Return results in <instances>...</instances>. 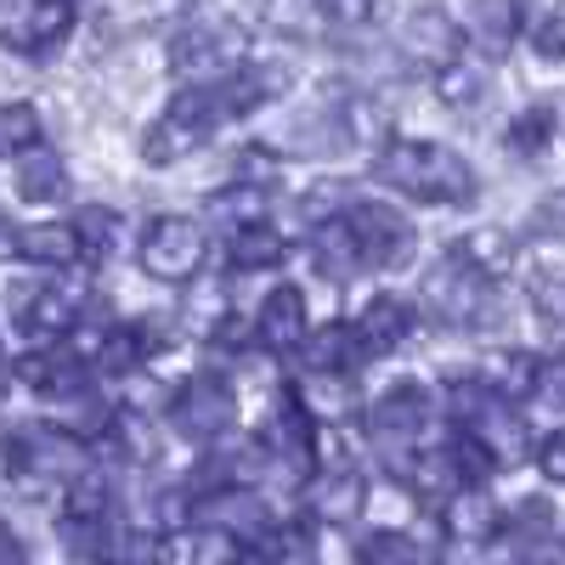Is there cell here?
<instances>
[{"instance_id":"cell-8","label":"cell","mask_w":565,"mask_h":565,"mask_svg":"<svg viewBox=\"0 0 565 565\" xmlns=\"http://www.w3.org/2000/svg\"><path fill=\"white\" fill-rule=\"evenodd\" d=\"M260 458H266V469H271V481H282V487H306L317 469H311V458H317V424L295 407V402H282L271 418H266V430H260Z\"/></svg>"},{"instance_id":"cell-13","label":"cell","mask_w":565,"mask_h":565,"mask_svg":"<svg viewBox=\"0 0 565 565\" xmlns=\"http://www.w3.org/2000/svg\"><path fill=\"white\" fill-rule=\"evenodd\" d=\"M356 340H362V351L367 356H391V351H402L413 334H418V306L407 300V295H373L362 311H356Z\"/></svg>"},{"instance_id":"cell-37","label":"cell","mask_w":565,"mask_h":565,"mask_svg":"<svg viewBox=\"0 0 565 565\" xmlns=\"http://www.w3.org/2000/svg\"><path fill=\"white\" fill-rule=\"evenodd\" d=\"M526 226H532V238L565 244V186H559V193H548V199H537V204H532Z\"/></svg>"},{"instance_id":"cell-40","label":"cell","mask_w":565,"mask_h":565,"mask_svg":"<svg viewBox=\"0 0 565 565\" xmlns=\"http://www.w3.org/2000/svg\"><path fill=\"white\" fill-rule=\"evenodd\" d=\"M317 18L334 29H362L373 18V0H317Z\"/></svg>"},{"instance_id":"cell-22","label":"cell","mask_w":565,"mask_h":565,"mask_svg":"<svg viewBox=\"0 0 565 565\" xmlns=\"http://www.w3.org/2000/svg\"><path fill=\"white\" fill-rule=\"evenodd\" d=\"M18 199H29V204H57V199H68V159L57 153V148H29L23 159H18Z\"/></svg>"},{"instance_id":"cell-2","label":"cell","mask_w":565,"mask_h":565,"mask_svg":"<svg viewBox=\"0 0 565 565\" xmlns=\"http://www.w3.org/2000/svg\"><path fill=\"white\" fill-rule=\"evenodd\" d=\"M430 418H436V396L418 380H402L367 407V441L380 458H391V469H407L418 458V441L430 436Z\"/></svg>"},{"instance_id":"cell-19","label":"cell","mask_w":565,"mask_h":565,"mask_svg":"<svg viewBox=\"0 0 565 565\" xmlns=\"http://www.w3.org/2000/svg\"><path fill=\"white\" fill-rule=\"evenodd\" d=\"M311 266H317L322 282H351L356 271H367V266H362V249H356V238H351V226H345V215L311 226Z\"/></svg>"},{"instance_id":"cell-31","label":"cell","mask_w":565,"mask_h":565,"mask_svg":"<svg viewBox=\"0 0 565 565\" xmlns=\"http://www.w3.org/2000/svg\"><path fill=\"white\" fill-rule=\"evenodd\" d=\"M356 565H430V554H424L407 532H373V537H362Z\"/></svg>"},{"instance_id":"cell-34","label":"cell","mask_w":565,"mask_h":565,"mask_svg":"<svg viewBox=\"0 0 565 565\" xmlns=\"http://www.w3.org/2000/svg\"><path fill=\"white\" fill-rule=\"evenodd\" d=\"M503 532H509V537H521V543H526V537H532V543H537V537H548V532H554V503L526 498V503L503 509Z\"/></svg>"},{"instance_id":"cell-14","label":"cell","mask_w":565,"mask_h":565,"mask_svg":"<svg viewBox=\"0 0 565 565\" xmlns=\"http://www.w3.org/2000/svg\"><path fill=\"white\" fill-rule=\"evenodd\" d=\"M362 362H367V351H362L351 322H311V334L300 345V373H340V380H356Z\"/></svg>"},{"instance_id":"cell-25","label":"cell","mask_w":565,"mask_h":565,"mask_svg":"<svg viewBox=\"0 0 565 565\" xmlns=\"http://www.w3.org/2000/svg\"><path fill=\"white\" fill-rule=\"evenodd\" d=\"M554 136H559V108L554 103H532L509 119L503 141H509V153H521V159H543L554 148Z\"/></svg>"},{"instance_id":"cell-23","label":"cell","mask_w":565,"mask_h":565,"mask_svg":"<svg viewBox=\"0 0 565 565\" xmlns=\"http://www.w3.org/2000/svg\"><path fill=\"white\" fill-rule=\"evenodd\" d=\"M114 424H119V407H108V402H103L97 391H90V385L57 402V430H63V436H74L79 447H85V441L97 447V441L114 430Z\"/></svg>"},{"instance_id":"cell-36","label":"cell","mask_w":565,"mask_h":565,"mask_svg":"<svg viewBox=\"0 0 565 565\" xmlns=\"http://www.w3.org/2000/svg\"><path fill=\"white\" fill-rule=\"evenodd\" d=\"M532 52L559 63L565 57V0H548V12L532 23Z\"/></svg>"},{"instance_id":"cell-43","label":"cell","mask_w":565,"mask_h":565,"mask_svg":"<svg viewBox=\"0 0 565 565\" xmlns=\"http://www.w3.org/2000/svg\"><path fill=\"white\" fill-rule=\"evenodd\" d=\"M0 565H29V559H23V543L12 537L7 521H0Z\"/></svg>"},{"instance_id":"cell-38","label":"cell","mask_w":565,"mask_h":565,"mask_svg":"<svg viewBox=\"0 0 565 565\" xmlns=\"http://www.w3.org/2000/svg\"><path fill=\"white\" fill-rule=\"evenodd\" d=\"M277 153H266V148H244L238 153V175H232V181H244V186H260V193H266V186L277 181Z\"/></svg>"},{"instance_id":"cell-11","label":"cell","mask_w":565,"mask_h":565,"mask_svg":"<svg viewBox=\"0 0 565 565\" xmlns=\"http://www.w3.org/2000/svg\"><path fill=\"white\" fill-rule=\"evenodd\" d=\"M306 334H311V300H306V289H300V282H271L266 300L255 306V340L282 356V351H300Z\"/></svg>"},{"instance_id":"cell-29","label":"cell","mask_w":565,"mask_h":565,"mask_svg":"<svg viewBox=\"0 0 565 565\" xmlns=\"http://www.w3.org/2000/svg\"><path fill=\"white\" fill-rule=\"evenodd\" d=\"M45 119L34 103H0V159H23L29 148H40Z\"/></svg>"},{"instance_id":"cell-24","label":"cell","mask_w":565,"mask_h":565,"mask_svg":"<svg viewBox=\"0 0 565 565\" xmlns=\"http://www.w3.org/2000/svg\"><path fill=\"white\" fill-rule=\"evenodd\" d=\"M148 340H141V328L136 322H119V328H103V340L97 351H90V367L108 373V380H136L141 367H148Z\"/></svg>"},{"instance_id":"cell-5","label":"cell","mask_w":565,"mask_h":565,"mask_svg":"<svg viewBox=\"0 0 565 565\" xmlns=\"http://www.w3.org/2000/svg\"><path fill=\"white\" fill-rule=\"evenodd\" d=\"M136 260L153 282H193L210 260V232L193 215H153L136 238Z\"/></svg>"},{"instance_id":"cell-32","label":"cell","mask_w":565,"mask_h":565,"mask_svg":"<svg viewBox=\"0 0 565 565\" xmlns=\"http://www.w3.org/2000/svg\"><path fill=\"white\" fill-rule=\"evenodd\" d=\"M57 543H63V554H68V565H108L103 554H108V537H103V526L97 521H68L57 526Z\"/></svg>"},{"instance_id":"cell-42","label":"cell","mask_w":565,"mask_h":565,"mask_svg":"<svg viewBox=\"0 0 565 565\" xmlns=\"http://www.w3.org/2000/svg\"><path fill=\"white\" fill-rule=\"evenodd\" d=\"M537 469H543L554 487H565V430H554V436L537 441Z\"/></svg>"},{"instance_id":"cell-1","label":"cell","mask_w":565,"mask_h":565,"mask_svg":"<svg viewBox=\"0 0 565 565\" xmlns=\"http://www.w3.org/2000/svg\"><path fill=\"white\" fill-rule=\"evenodd\" d=\"M373 175L391 193H407L418 204H476V193H481L476 164L452 148H441V141H391L373 159Z\"/></svg>"},{"instance_id":"cell-45","label":"cell","mask_w":565,"mask_h":565,"mask_svg":"<svg viewBox=\"0 0 565 565\" xmlns=\"http://www.w3.org/2000/svg\"><path fill=\"white\" fill-rule=\"evenodd\" d=\"M526 565H548V559H526Z\"/></svg>"},{"instance_id":"cell-18","label":"cell","mask_w":565,"mask_h":565,"mask_svg":"<svg viewBox=\"0 0 565 565\" xmlns=\"http://www.w3.org/2000/svg\"><path fill=\"white\" fill-rule=\"evenodd\" d=\"M18 255H23L29 266H45V271H68L74 260H85L74 221H40V226H23V232H18Z\"/></svg>"},{"instance_id":"cell-9","label":"cell","mask_w":565,"mask_h":565,"mask_svg":"<svg viewBox=\"0 0 565 565\" xmlns=\"http://www.w3.org/2000/svg\"><path fill=\"white\" fill-rule=\"evenodd\" d=\"M487 300H492V282L476 277L458 255L436 260L430 277H424V306H430L447 328H469V322H481L487 317Z\"/></svg>"},{"instance_id":"cell-33","label":"cell","mask_w":565,"mask_h":565,"mask_svg":"<svg viewBox=\"0 0 565 565\" xmlns=\"http://www.w3.org/2000/svg\"><path fill=\"white\" fill-rule=\"evenodd\" d=\"M210 215H215V221H226V232H232V226H249V221H260V215H266V193H260V186L232 181L221 199H210Z\"/></svg>"},{"instance_id":"cell-12","label":"cell","mask_w":565,"mask_h":565,"mask_svg":"<svg viewBox=\"0 0 565 565\" xmlns=\"http://www.w3.org/2000/svg\"><path fill=\"white\" fill-rule=\"evenodd\" d=\"M402 57H407V68L441 74V68H452V63L463 57V29H458L447 12L424 7V12H413V18L402 23Z\"/></svg>"},{"instance_id":"cell-4","label":"cell","mask_w":565,"mask_h":565,"mask_svg":"<svg viewBox=\"0 0 565 565\" xmlns=\"http://www.w3.org/2000/svg\"><path fill=\"white\" fill-rule=\"evenodd\" d=\"M164 418L181 441L215 447V441H226L232 424H238V396H232L226 373H186L175 385V396L164 402Z\"/></svg>"},{"instance_id":"cell-6","label":"cell","mask_w":565,"mask_h":565,"mask_svg":"<svg viewBox=\"0 0 565 565\" xmlns=\"http://www.w3.org/2000/svg\"><path fill=\"white\" fill-rule=\"evenodd\" d=\"M345 226H351V238H356L367 271H396V266H407L413 249H418L413 221H407L396 204H385V199H356V204L345 210Z\"/></svg>"},{"instance_id":"cell-28","label":"cell","mask_w":565,"mask_h":565,"mask_svg":"<svg viewBox=\"0 0 565 565\" xmlns=\"http://www.w3.org/2000/svg\"><path fill=\"white\" fill-rule=\"evenodd\" d=\"M74 232H79V249H85L90 260H108V255H119V244H125V215H119L114 204H79Z\"/></svg>"},{"instance_id":"cell-44","label":"cell","mask_w":565,"mask_h":565,"mask_svg":"<svg viewBox=\"0 0 565 565\" xmlns=\"http://www.w3.org/2000/svg\"><path fill=\"white\" fill-rule=\"evenodd\" d=\"M108 565H130V559H108Z\"/></svg>"},{"instance_id":"cell-16","label":"cell","mask_w":565,"mask_h":565,"mask_svg":"<svg viewBox=\"0 0 565 565\" xmlns=\"http://www.w3.org/2000/svg\"><path fill=\"white\" fill-rule=\"evenodd\" d=\"M295 407L311 424H345V418H356V380H340V373H300Z\"/></svg>"},{"instance_id":"cell-39","label":"cell","mask_w":565,"mask_h":565,"mask_svg":"<svg viewBox=\"0 0 565 565\" xmlns=\"http://www.w3.org/2000/svg\"><path fill=\"white\" fill-rule=\"evenodd\" d=\"M532 306H537L548 322L565 328V271H543V277L532 282Z\"/></svg>"},{"instance_id":"cell-41","label":"cell","mask_w":565,"mask_h":565,"mask_svg":"<svg viewBox=\"0 0 565 565\" xmlns=\"http://www.w3.org/2000/svg\"><path fill=\"white\" fill-rule=\"evenodd\" d=\"M537 396L565 407V345L548 351V356H537Z\"/></svg>"},{"instance_id":"cell-17","label":"cell","mask_w":565,"mask_h":565,"mask_svg":"<svg viewBox=\"0 0 565 565\" xmlns=\"http://www.w3.org/2000/svg\"><path fill=\"white\" fill-rule=\"evenodd\" d=\"M18 322L29 328V334H40V340L57 345L68 328H79V295L57 289V282H34V295L18 306Z\"/></svg>"},{"instance_id":"cell-30","label":"cell","mask_w":565,"mask_h":565,"mask_svg":"<svg viewBox=\"0 0 565 565\" xmlns=\"http://www.w3.org/2000/svg\"><path fill=\"white\" fill-rule=\"evenodd\" d=\"M108 509H114V487H108V476L103 469H85L79 481H68V514L74 521H108Z\"/></svg>"},{"instance_id":"cell-3","label":"cell","mask_w":565,"mask_h":565,"mask_svg":"<svg viewBox=\"0 0 565 565\" xmlns=\"http://www.w3.org/2000/svg\"><path fill=\"white\" fill-rule=\"evenodd\" d=\"M244 68V29L232 18H199L170 40V74L181 85H221Z\"/></svg>"},{"instance_id":"cell-35","label":"cell","mask_w":565,"mask_h":565,"mask_svg":"<svg viewBox=\"0 0 565 565\" xmlns=\"http://www.w3.org/2000/svg\"><path fill=\"white\" fill-rule=\"evenodd\" d=\"M193 148H199V141L186 136V130H175L170 119H159L148 136H141V159H148V164H175V159H186Z\"/></svg>"},{"instance_id":"cell-26","label":"cell","mask_w":565,"mask_h":565,"mask_svg":"<svg viewBox=\"0 0 565 565\" xmlns=\"http://www.w3.org/2000/svg\"><path fill=\"white\" fill-rule=\"evenodd\" d=\"M469 34H476L487 52H509L514 34H521V0H469Z\"/></svg>"},{"instance_id":"cell-7","label":"cell","mask_w":565,"mask_h":565,"mask_svg":"<svg viewBox=\"0 0 565 565\" xmlns=\"http://www.w3.org/2000/svg\"><path fill=\"white\" fill-rule=\"evenodd\" d=\"M74 34V0H0V45L18 57H52Z\"/></svg>"},{"instance_id":"cell-21","label":"cell","mask_w":565,"mask_h":565,"mask_svg":"<svg viewBox=\"0 0 565 565\" xmlns=\"http://www.w3.org/2000/svg\"><path fill=\"white\" fill-rule=\"evenodd\" d=\"M226 260H232V271H277L282 260H289V238L266 221L232 226L226 232Z\"/></svg>"},{"instance_id":"cell-10","label":"cell","mask_w":565,"mask_h":565,"mask_svg":"<svg viewBox=\"0 0 565 565\" xmlns=\"http://www.w3.org/2000/svg\"><path fill=\"white\" fill-rule=\"evenodd\" d=\"M300 498H306V514L317 526H351L367 509V476L356 463H328L300 487Z\"/></svg>"},{"instance_id":"cell-27","label":"cell","mask_w":565,"mask_h":565,"mask_svg":"<svg viewBox=\"0 0 565 565\" xmlns=\"http://www.w3.org/2000/svg\"><path fill=\"white\" fill-rule=\"evenodd\" d=\"M487 90H492V74H487V63H476V57H458L452 68L436 74V97H441L447 108H458V114L481 108Z\"/></svg>"},{"instance_id":"cell-15","label":"cell","mask_w":565,"mask_h":565,"mask_svg":"<svg viewBox=\"0 0 565 565\" xmlns=\"http://www.w3.org/2000/svg\"><path fill=\"white\" fill-rule=\"evenodd\" d=\"M436 514H441V532H447L452 543H492V537L503 532V509L487 498V487L452 492Z\"/></svg>"},{"instance_id":"cell-20","label":"cell","mask_w":565,"mask_h":565,"mask_svg":"<svg viewBox=\"0 0 565 565\" xmlns=\"http://www.w3.org/2000/svg\"><path fill=\"white\" fill-rule=\"evenodd\" d=\"M452 255L476 271V277L498 282V277L514 271V260H521V244H514L503 226H476V232H463V238L452 244Z\"/></svg>"}]
</instances>
